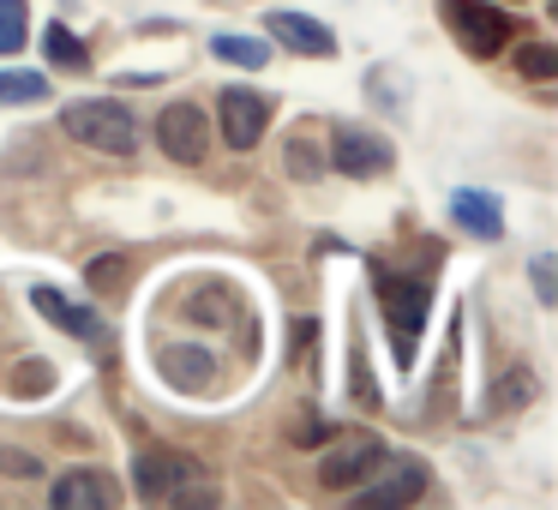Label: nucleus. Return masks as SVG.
Returning <instances> with one entry per match:
<instances>
[{
  "label": "nucleus",
  "mask_w": 558,
  "mask_h": 510,
  "mask_svg": "<svg viewBox=\"0 0 558 510\" xmlns=\"http://www.w3.org/2000/svg\"><path fill=\"white\" fill-rule=\"evenodd\" d=\"M61 126L78 138V145L102 150V157H133V145H138V133H133V114H126L121 102H109V97L73 102V109L61 114Z\"/></svg>",
  "instance_id": "1"
},
{
  "label": "nucleus",
  "mask_w": 558,
  "mask_h": 510,
  "mask_svg": "<svg viewBox=\"0 0 558 510\" xmlns=\"http://www.w3.org/2000/svg\"><path fill=\"white\" fill-rule=\"evenodd\" d=\"M133 481H138V498L145 505H186V498H210V493H198V462H186V457H174V450H138V462H133Z\"/></svg>",
  "instance_id": "2"
},
{
  "label": "nucleus",
  "mask_w": 558,
  "mask_h": 510,
  "mask_svg": "<svg viewBox=\"0 0 558 510\" xmlns=\"http://www.w3.org/2000/svg\"><path fill=\"white\" fill-rule=\"evenodd\" d=\"M378 306L390 318V342H397V361L414 366V349H421V330H426V289L409 277H390L378 270Z\"/></svg>",
  "instance_id": "3"
},
{
  "label": "nucleus",
  "mask_w": 558,
  "mask_h": 510,
  "mask_svg": "<svg viewBox=\"0 0 558 510\" xmlns=\"http://www.w3.org/2000/svg\"><path fill=\"white\" fill-rule=\"evenodd\" d=\"M445 25L462 37V49L493 61L498 49L510 42V19L498 7H481V0H445Z\"/></svg>",
  "instance_id": "4"
},
{
  "label": "nucleus",
  "mask_w": 558,
  "mask_h": 510,
  "mask_svg": "<svg viewBox=\"0 0 558 510\" xmlns=\"http://www.w3.org/2000/svg\"><path fill=\"white\" fill-rule=\"evenodd\" d=\"M217 121H222V145L253 150L270 126V97H258V90H246V85H229L217 97Z\"/></svg>",
  "instance_id": "5"
},
{
  "label": "nucleus",
  "mask_w": 558,
  "mask_h": 510,
  "mask_svg": "<svg viewBox=\"0 0 558 510\" xmlns=\"http://www.w3.org/2000/svg\"><path fill=\"white\" fill-rule=\"evenodd\" d=\"M157 145L169 150L174 162H205L210 150V121L193 109V102H169L157 114Z\"/></svg>",
  "instance_id": "6"
},
{
  "label": "nucleus",
  "mask_w": 558,
  "mask_h": 510,
  "mask_svg": "<svg viewBox=\"0 0 558 510\" xmlns=\"http://www.w3.org/2000/svg\"><path fill=\"white\" fill-rule=\"evenodd\" d=\"M31 306H37L43 318H54V325L66 330V337H78V342H90L97 354H109V325H102L90 306H78V301H66L61 289H49V282H37L31 289Z\"/></svg>",
  "instance_id": "7"
},
{
  "label": "nucleus",
  "mask_w": 558,
  "mask_h": 510,
  "mask_svg": "<svg viewBox=\"0 0 558 510\" xmlns=\"http://www.w3.org/2000/svg\"><path fill=\"white\" fill-rule=\"evenodd\" d=\"M49 505L54 510H102V505H114V481L102 469H66L49 486Z\"/></svg>",
  "instance_id": "8"
},
{
  "label": "nucleus",
  "mask_w": 558,
  "mask_h": 510,
  "mask_svg": "<svg viewBox=\"0 0 558 510\" xmlns=\"http://www.w3.org/2000/svg\"><path fill=\"white\" fill-rule=\"evenodd\" d=\"M330 162H337L349 181H373V174L390 169V145L378 133H337V150H330Z\"/></svg>",
  "instance_id": "9"
},
{
  "label": "nucleus",
  "mask_w": 558,
  "mask_h": 510,
  "mask_svg": "<svg viewBox=\"0 0 558 510\" xmlns=\"http://www.w3.org/2000/svg\"><path fill=\"white\" fill-rule=\"evenodd\" d=\"M378 462H385V445H378V438H349L342 450H330V457L318 462V481L325 486H354V481H366Z\"/></svg>",
  "instance_id": "10"
},
{
  "label": "nucleus",
  "mask_w": 558,
  "mask_h": 510,
  "mask_svg": "<svg viewBox=\"0 0 558 510\" xmlns=\"http://www.w3.org/2000/svg\"><path fill=\"white\" fill-rule=\"evenodd\" d=\"M265 31L294 54H337V31L318 25V19H306V13H270Z\"/></svg>",
  "instance_id": "11"
},
{
  "label": "nucleus",
  "mask_w": 558,
  "mask_h": 510,
  "mask_svg": "<svg viewBox=\"0 0 558 510\" xmlns=\"http://www.w3.org/2000/svg\"><path fill=\"white\" fill-rule=\"evenodd\" d=\"M450 217H457L474 241H498V234H505V210H498V198L481 193V186H462V193L450 198Z\"/></svg>",
  "instance_id": "12"
},
{
  "label": "nucleus",
  "mask_w": 558,
  "mask_h": 510,
  "mask_svg": "<svg viewBox=\"0 0 558 510\" xmlns=\"http://www.w3.org/2000/svg\"><path fill=\"white\" fill-rule=\"evenodd\" d=\"M421 486H426L421 462H390L385 481H366L361 493H354V505H409V498H421Z\"/></svg>",
  "instance_id": "13"
},
{
  "label": "nucleus",
  "mask_w": 558,
  "mask_h": 510,
  "mask_svg": "<svg viewBox=\"0 0 558 510\" xmlns=\"http://www.w3.org/2000/svg\"><path fill=\"white\" fill-rule=\"evenodd\" d=\"M157 361H162V373H169L181 390H205V385H210V373H217V361H210L205 349H186V342H174V349H162Z\"/></svg>",
  "instance_id": "14"
},
{
  "label": "nucleus",
  "mask_w": 558,
  "mask_h": 510,
  "mask_svg": "<svg viewBox=\"0 0 558 510\" xmlns=\"http://www.w3.org/2000/svg\"><path fill=\"white\" fill-rule=\"evenodd\" d=\"M210 49H217V61H229V66H246V73H258V66H270V49L258 37H234V31H222L217 42H210Z\"/></svg>",
  "instance_id": "15"
},
{
  "label": "nucleus",
  "mask_w": 558,
  "mask_h": 510,
  "mask_svg": "<svg viewBox=\"0 0 558 510\" xmlns=\"http://www.w3.org/2000/svg\"><path fill=\"white\" fill-rule=\"evenodd\" d=\"M43 42H49V61H54V66H66V73H85V66H90L85 42H78L66 25H49V31H43Z\"/></svg>",
  "instance_id": "16"
},
{
  "label": "nucleus",
  "mask_w": 558,
  "mask_h": 510,
  "mask_svg": "<svg viewBox=\"0 0 558 510\" xmlns=\"http://www.w3.org/2000/svg\"><path fill=\"white\" fill-rule=\"evenodd\" d=\"M49 97V73H0V102L19 109V102H43Z\"/></svg>",
  "instance_id": "17"
},
{
  "label": "nucleus",
  "mask_w": 558,
  "mask_h": 510,
  "mask_svg": "<svg viewBox=\"0 0 558 510\" xmlns=\"http://www.w3.org/2000/svg\"><path fill=\"white\" fill-rule=\"evenodd\" d=\"M25 49V0H0V54Z\"/></svg>",
  "instance_id": "18"
},
{
  "label": "nucleus",
  "mask_w": 558,
  "mask_h": 510,
  "mask_svg": "<svg viewBox=\"0 0 558 510\" xmlns=\"http://www.w3.org/2000/svg\"><path fill=\"white\" fill-rule=\"evenodd\" d=\"M517 66H522L529 78H553V73H558V49H553V42H522V49H517Z\"/></svg>",
  "instance_id": "19"
},
{
  "label": "nucleus",
  "mask_w": 558,
  "mask_h": 510,
  "mask_svg": "<svg viewBox=\"0 0 558 510\" xmlns=\"http://www.w3.org/2000/svg\"><path fill=\"white\" fill-rule=\"evenodd\" d=\"M126 277V258H97V265H90V282H97V289H109V282H121Z\"/></svg>",
  "instance_id": "20"
},
{
  "label": "nucleus",
  "mask_w": 558,
  "mask_h": 510,
  "mask_svg": "<svg viewBox=\"0 0 558 510\" xmlns=\"http://www.w3.org/2000/svg\"><path fill=\"white\" fill-rule=\"evenodd\" d=\"M534 294H541L546 306L558 301V289H553V258H534Z\"/></svg>",
  "instance_id": "21"
},
{
  "label": "nucleus",
  "mask_w": 558,
  "mask_h": 510,
  "mask_svg": "<svg viewBox=\"0 0 558 510\" xmlns=\"http://www.w3.org/2000/svg\"><path fill=\"white\" fill-rule=\"evenodd\" d=\"M289 169L301 174V181H313V174H318V162L306 157V138H294V150H289Z\"/></svg>",
  "instance_id": "22"
},
{
  "label": "nucleus",
  "mask_w": 558,
  "mask_h": 510,
  "mask_svg": "<svg viewBox=\"0 0 558 510\" xmlns=\"http://www.w3.org/2000/svg\"><path fill=\"white\" fill-rule=\"evenodd\" d=\"M19 390H31V397H43V390H49V366H31V373H25V385H19Z\"/></svg>",
  "instance_id": "23"
},
{
  "label": "nucleus",
  "mask_w": 558,
  "mask_h": 510,
  "mask_svg": "<svg viewBox=\"0 0 558 510\" xmlns=\"http://www.w3.org/2000/svg\"><path fill=\"white\" fill-rule=\"evenodd\" d=\"M510 7H517V0H510Z\"/></svg>",
  "instance_id": "24"
}]
</instances>
